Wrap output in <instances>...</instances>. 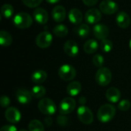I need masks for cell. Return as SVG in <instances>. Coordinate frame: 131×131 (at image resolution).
<instances>
[{
	"mask_svg": "<svg viewBox=\"0 0 131 131\" xmlns=\"http://www.w3.org/2000/svg\"><path fill=\"white\" fill-rule=\"evenodd\" d=\"M116 109L111 104L102 105L97 111V118L101 123H107L111 121L115 116Z\"/></svg>",
	"mask_w": 131,
	"mask_h": 131,
	"instance_id": "obj_1",
	"label": "cell"
},
{
	"mask_svg": "<svg viewBox=\"0 0 131 131\" xmlns=\"http://www.w3.org/2000/svg\"><path fill=\"white\" fill-rule=\"evenodd\" d=\"M13 23L18 28H27L32 25V18L30 15L26 12H19L14 17Z\"/></svg>",
	"mask_w": 131,
	"mask_h": 131,
	"instance_id": "obj_2",
	"label": "cell"
},
{
	"mask_svg": "<svg viewBox=\"0 0 131 131\" xmlns=\"http://www.w3.org/2000/svg\"><path fill=\"white\" fill-rule=\"evenodd\" d=\"M95 79L97 83L101 86L108 85L112 79V74L111 70L104 67L99 68L96 72Z\"/></svg>",
	"mask_w": 131,
	"mask_h": 131,
	"instance_id": "obj_3",
	"label": "cell"
},
{
	"mask_svg": "<svg viewBox=\"0 0 131 131\" xmlns=\"http://www.w3.org/2000/svg\"><path fill=\"white\" fill-rule=\"evenodd\" d=\"M39 111L45 115H53L56 111V105L54 102L49 98H43L38 102Z\"/></svg>",
	"mask_w": 131,
	"mask_h": 131,
	"instance_id": "obj_4",
	"label": "cell"
},
{
	"mask_svg": "<svg viewBox=\"0 0 131 131\" xmlns=\"http://www.w3.org/2000/svg\"><path fill=\"white\" fill-rule=\"evenodd\" d=\"M77 114L79 121L86 125L91 124L94 121V116L92 111L84 105H81L78 108Z\"/></svg>",
	"mask_w": 131,
	"mask_h": 131,
	"instance_id": "obj_5",
	"label": "cell"
},
{
	"mask_svg": "<svg viewBox=\"0 0 131 131\" xmlns=\"http://www.w3.org/2000/svg\"><path fill=\"white\" fill-rule=\"evenodd\" d=\"M58 75L63 81H69L76 77V70L70 64H63L58 70Z\"/></svg>",
	"mask_w": 131,
	"mask_h": 131,
	"instance_id": "obj_6",
	"label": "cell"
},
{
	"mask_svg": "<svg viewBox=\"0 0 131 131\" xmlns=\"http://www.w3.org/2000/svg\"><path fill=\"white\" fill-rule=\"evenodd\" d=\"M52 41H53L52 35L50 32L45 31L41 32L37 36L35 43L37 46L39 47L40 48H46L51 45Z\"/></svg>",
	"mask_w": 131,
	"mask_h": 131,
	"instance_id": "obj_7",
	"label": "cell"
},
{
	"mask_svg": "<svg viewBox=\"0 0 131 131\" xmlns=\"http://www.w3.org/2000/svg\"><path fill=\"white\" fill-rule=\"evenodd\" d=\"M76 107V102L72 97L64 98L59 105V111L61 114L66 115L71 114Z\"/></svg>",
	"mask_w": 131,
	"mask_h": 131,
	"instance_id": "obj_8",
	"label": "cell"
},
{
	"mask_svg": "<svg viewBox=\"0 0 131 131\" xmlns=\"http://www.w3.org/2000/svg\"><path fill=\"white\" fill-rule=\"evenodd\" d=\"M100 10L106 15H112L117 12L118 5L112 0H104L100 4Z\"/></svg>",
	"mask_w": 131,
	"mask_h": 131,
	"instance_id": "obj_9",
	"label": "cell"
},
{
	"mask_svg": "<svg viewBox=\"0 0 131 131\" xmlns=\"http://www.w3.org/2000/svg\"><path fill=\"white\" fill-rule=\"evenodd\" d=\"M101 19V13L97 8H91L85 13V21L88 24L94 25Z\"/></svg>",
	"mask_w": 131,
	"mask_h": 131,
	"instance_id": "obj_10",
	"label": "cell"
},
{
	"mask_svg": "<svg viewBox=\"0 0 131 131\" xmlns=\"http://www.w3.org/2000/svg\"><path fill=\"white\" fill-rule=\"evenodd\" d=\"M5 117L9 123L16 124L21 120V114L17 108L11 107L6 109L5 112Z\"/></svg>",
	"mask_w": 131,
	"mask_h": 131,
	"instance_id": "obj_11",
	"label": "cell"
},
{
	"mask_svg": "<svg viewBox=\"0 0 131 131\" xmlns=\"http://www.w3.org/2000/svg\"><path fill=\"white\" fill-rule=\"evenodd\" d=\"M109 28L107 26L103 24H96L93 28V33L96 38L99 40L106 39L109 35Z\"/></svg>",
	"mask_w": 131,
	"mask_h": 131,
	"instance_id": "obj_12",
	"label": "cell"
},
{
	"mask_svg": "<svg viewBox=\"0 0 131 131\" xmlns=\"http://www.w3.org/2000/svg\"><path fill=\"white\" fill-rule=\"evenodd\" d=\"M64 53L70 57H75L78 54L79 48L78 44L73 40H68L64 45Z\"/></svg>",
	"mask_w": 131,
	"mask_h": 131,
	"instance_id": "obj_13",
	"label": "cell"
},
{
	"mask_svg": "<svg viewBox=\"0 0 131 131\" xmlns=\"http://www.w3.org/2000/svg\"><path fill=\"white\" fill-rule=\"evenodd\" d=\"M16 99L21 104H27L31 101V93L25 88L18 89L16 91Z\"/></svg>",
	"mask_w": 131,
	"mask_h": 131,
	"instance_id": "obj_14",
	"label": "cell"
},
{
	"mask_svg": "<svg viewBox=\"0 0 131 131\" xmlns=\"http://www.w3.org/2000/svg\"><path fill=\"white\" fill-rule=\"evenodd\" d=\"M33 16L35 20L39 25H45L48 20V14L45 9L41 8H36L33 12Z\"/></svg>",
	"mask_w": 131,
	"mask_h": 131,
	"instance_id": "obj_15",
	"label": "cell"
},
{
	"mask_svg": "<svg viewBox=\"0 0 131 131\" xmlns=\"http://www.w3.org/2000/svg\"><path fill=\"white\" fill-rule=\"evenodd\" d=\"M51 16L54 21L57 22H61L65 19L66 10L61 5H57L53 8L51 12Z\"/></svg>",
	"mask_w": 131,
	"mask_h": 131,
	"instance_id": "obj_16",
	"label": "cell"
},
{
	"mask_svg": "<svg viewBox=\"0 0 131 131\" xmlns=\"http://www.w3.org/2000/svg\"><path fill=\"white\" fill-rule=\"evenodd\" d=\"M117 25L122 28H127L130 24V16L125 12H120L117 13L116 17Z\"/></svg>",
	"mask_w": 131,
	"mask_h": 131,
	"instance_id": "obj_17",
	"label": "cell"
},
{
	"mask_svg": "<svg viewBox=\"0 0 131 131\" xmlns=\"http://www.w3.org/2000/svg\"><path fill=\"white\" fill-rule=\"evenodd\" d=\"M121 97V91L114 87H111L106 91V97L108 101L111 103H117L120 101Z\"/></svg>",
	"mask_w": 131,
	"mask_h": 131,
	"instance_id": "obj_18",
	"label": "cell"
},
{
	"mask_svg": "<svg viewBox=\"0 0 131 131\" xmlns=\"http://www.w3.org/2000/svg\"><path fill=\"white\" fill-rule=\"evenodd\" d=\"M69 21L74 25H80L83 20V15L78 8H72L68 12Z\"/></svg>",
	"mask_w": 131,
	"mask_h": 131,
	"instance_id": "obj_19",
	"label": "cell"
},
{
	"mask_svg": "<svg viewBox=\"0 0 131 131\" xmlns=\"http://www.w3.org/2000/svg\"><path fill=\"white\" fill-rule=\"evenodd\" d=\"M47 77L48 74L44 70H37L31 74V79L35 84H41L46 81Z\"/></svg>",
	"mask_w": 131,
	"mask_h": 131,
	"instance_id": "obj_20",
	"label": "cell"
},
{
	"mask_svg": "<svg viewBox=\"0 0 131 131\" xmlns=\"http://www.w3.org/2000/svg\"><path fill=\"white\" fill-rule=\"evenodd\" d=\"M81 91V84L78 81H72L67 86V93L71 96H77Z\"/></svg>",
	"mask_w": 131,
	"mask_h": 131,
	"instance_id": "obj_21",
	"label": "cell"
},
{
	"mask_svg": "<svg viewBox=\"0 0 131 131\" xmlns=\"http://www.w3.org/2000/svg\"><path fill=\"white\" fill-rule=\"evenodd\" d=\"M83 48L87 54H93L97 51L98 48V43L94 39H89L84 43Z\"/></svg>",
	"mask_w": 131,
	"mask_h": 131,
	"instance_id": "obj_22",
	"label": "cell"
},
{
	"mask_svg": "<svg viewBox=\"0 0 131 131\" xmlns=\"http://www.w3.org/2000/svg\"><path fill=\"white\" fill-rule=\"evenodd\" d=\"M12 43V35L5 31H0V44L3 47H8Z\"/></svg>",
	"mask_w": 131,
	"mask_h": 131,
	"instance_id": "obj_23",
	"label": "cell"
},
{
	"mask_svg": "<svg viewBox=\"0 0 131 131\" xmlns=\"http://www.w3.org/2000/svg\"><path fill=\"white\" fill-rule=\"evenodd\" d=\"M75 32L77 33V35L81 37V38H86L90 35V27L87 25V24H82L80 25L78 27H77L75 29Z\"/></svg>",
	"mask_w": 131,
	"mask_h": 131,
	"instance_id": "obj_24",
	"label": "cell"
},
{
	"mask_svg": "<svg viewBox=\"0 0 131 131\" xmlns=\"http://www.w3.org/2000/svg\"><path fill=\"white\" fill-rule=\"evenodd\" d=\"M53 33L55 35V36L58 38H64L65 37L68 33V28L62 24L56 25L53 28Z\"/></svg>",
	"mask_w": 131,
	"mask_h": 131,
	"instance_id": "obj_25",
	"label": "cell"
},
{
	"mask_svg": "<svg viewBox=\"0 0 131 131\" xmlns=\"http://www.w3.org/2000/svg\"><path fill=\"white\" fill-rule=\"evenodd\" d=\"M31 93L34 97L41 98V97H43L46 94V89L45 87L41 85H36L32 88Z\"/></svg>",
	"mask_w": 131,
	"mask_h": 131,
	"instance_id": "obj_26",
	"label": "cell"
},
{
	"mask_svg": "<svg viewBox=\"0 0 131 131\" xmlns=\"http://www.w3.org/2000/svg\"><path fill=\"white\" fill-rule=\"evenodd\" d=\"M29 131H45L44 126L41 121L38 120H32L28 124Z\"/></svg>",
	"mask_w": 131,
	"mask_h": 131,
	"instance_id": "obj_27",
	"label": "cell"
},
{
	"mask_svg": "<svg viewBox=\"0 0 131 131\" xmlns=\"http://www.w3.org/2000/svg\"><path fill=\"white\" fill-rule=\"evenodd\" d=\"M1 13L5 18H10L14 13V8L10 4H5L2 6Z\"/></svg>",
	"mask_w": 131,
	"mask_h": 131,
	"instance_id": "obj_28",
	"label": "cell"
},
{
	"mask_svg": "<svg viewBox=\"0 0 131 131\" xmlns=\"http://www.w3.org/2000/svg\"><path fill=\"white\" fill-rule=\"evenodd\" d=\"M100 47H101V49L102 51H104L105 53H108L113 48V43L111 40H108L106 38V39H104L101 41Z\"/></svg>",
	"mask_w": 131,
	"mask_h": 131,
	"instance_id": "obj_29",
	"label": "cell"
},
{
	"mask_svg": "<svg viewBox=\"0 0 131 131\" xmlns=\"http://www.w3.org/2000/svg\"><path fill=\"white\" fill-rule=\"evenodd\" d=\"M92 62H93V64H94V66L101 68H102V66L104 64V57L101 54H95L93 57Z\"/></svg>",
	"mask_w": 131,
	"mask_h": 131,
	"instance_id": "obj_30",
	"label": "cell"
},
{
	"mask_svg": "<svg viewBox=\"0 0 131 131\" xmlns=\"http://www.w3.org/2000/svg\"><path fill=\"white\" fill-rule=\"evenodd\" d=\"M130 102L128 100H122L121 101V102L118 104V109L121 111H127L130 108Z\"/></svg>",
	"mask_w": 131,
	"mask_h": 131,
	"instance_id": "obj_31",
	"label": "cell"
},
{
	"mask_svg": "<svg viewBox=\"0 0 131 131\" xmlns=\"http://www.w3.org/2000/svg\"><path fill=\"white\" fill-rule=\"evenodd\" d=\"M21 1L25 4V5H26L28 8H35L38 6L42 2V0H21Z\"/></svg>",
	"mask_w": 131,
	"mask_h": 131,
	"instance_id": "obj_32",
	"label": "cell"
},
{
	"mask_svg": "<svg viewBox=\"0 0 131 131\" xmlns=\"http://www.w3.org/2000/svg\"><path fill=\"white\" fill-rule=\"evenodd\" d=\"M57 123L61 127H67L69 124V120L64 115H60L57 117Z\"/></svg>",
	"mask_w": 131,
	"mask_h": 131,
	"instance_id": "obj_33",
	"label": "cell"
},
{
	"mask_svg": "<svg viewBox=\"0 0 131 131\" xmlns=\"http://www.w3.org/2000/svg\"><path fill=\"white\" fill-rule=\"evenodd\" d=\"M10 99L7 96H2L0 99V104L2 107L4 108H8V106L10 105Z\"/></svg>",
	"mask_w": 131,
	"mask_h": 131,
	"instance_id": "obj_34",
	"label": "cell"
},
{
	"mask_svg": "<svg viewBox=\"0 0 131 131\" xmlns=\"http://www.w3.org/2000/svg\"><path fill=\"white\" fill-rule=\"evenodd\" d=\"M0 131H18L17 128L14 125H5L3 126Z\"/></svg>",
	"mask_w": 131,
	"mask_h": 131,
	"instance_id": "obj_35",
	"label": "cell"
},
{
	"mask_svg": "<svg viewBox=\"0 0 131 131\" xmlns=\"http://www.w3.org/2000/svg\"><path fill=\"white\" fill-rule=\"evenodd\" d=\"M82 1L84 3V5H86L87 6H93L96 5L97 2H98V0H82Z\"/></svg>",
	"mask_w": 131,
	"mask_h": 131,
	"instance_id": "obj_36",
	"label": "cell"
},
{
	"mask_svg": "<svg viewBox=\"0 0 131 131\" xmlns=\"http://www.w3.org/2000/svg\"><path fill=\"white\" fill-rule=\"evenodd\" d=\"M44 122H45V124L47 127H51V124H52V123H53V121H52V118H51V117H47L45 118Z\"/></svg>",
	"mask_w": 131,
	"mask_h": 131,
	"instance_id": "obj_37",
	"label": "cell"
},
{
	"mask_svg": "<svg viewBox=\"0 0 131 131\" xmlns=\"http://www.w3.org/2000/svg\"><path fill=\"white\" fill-rule=\"evenodd\" d=\"M86 103V98L84 97H81L79 98V104H81V105H84Z\"/></svg>",
	"mask_w": 131,
	"mask_h": 131,
	"instance_id": "obj_38",
	"label": "cell"
},
{
	"mask_svg": "<svg viewBox=\"0 0 131 131\" xmlns=\"http://www.w3.org/2000/svg\"><path fill=\"white\" fill-rule=\"evenodd\" d=\"M60 0H46V2H48V3H51V4H54V3H57Z\"/></svg>",
	"mask_w": 131,
	"mask_h": 131,
	"instance_id": "obj_39",
	"label": "cell"
},
{
	"mask_svg": "<svg viewBox=\"0 0 131 131\" xmlns=\"http://www.w3.org/2000/svg\"><path fill=\"white\" fill-rule=\"evenodd\" d=\"M129 46H130V49L131 51V39L130 40V43H129Z\"/></svg>",
	"mask_w": 131,
	"mask_h": 131,
	"instance_id": "obj_40",
	"label": "cell"
},
{
	"mask_svg": "<svg viewBox=\"0 0 131 131\" xmlns=\"http://www.w3.org/2000/svg\"><path fill=\"white\" fill-rule=\"evenodd\" d=\"M18 131H27L26 130H25V129H21V130H20Z\"/></svg>",
	"mask_w": 131,
	"mask_h": 131,
	"instance_id": "obj_41",
	"label": "cell"
}]
</instances>
